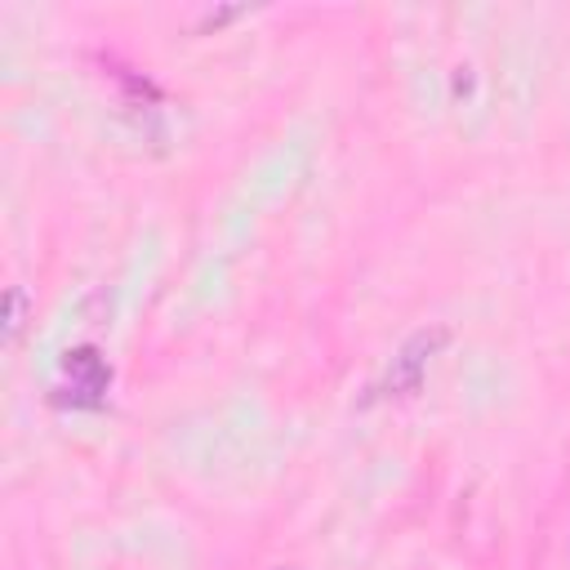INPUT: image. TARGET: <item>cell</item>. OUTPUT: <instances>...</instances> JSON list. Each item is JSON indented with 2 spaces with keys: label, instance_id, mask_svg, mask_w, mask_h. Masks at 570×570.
Listing matches in <instances>:
<instances>
[{
  "label": "cell",
  "instance_id": "obj_1",
  "mask_svg": "<svg viewBox=\"0 0 570 570\" xmlns=\"http://www.w3.org/2000/svg\"><path fill=\"white\" fill-rule=\"evenodd\" d=\"M450 344V330L446 326H432V330H415L406 344H401V353L393 357V366H388V379H384V397H415L419 393V384H424V370H428V362L441 353Z\"/></svg>",
  "mask_w": 570,
  "mask_h": 570
},
{
  "label": "cell",
  "instance_id": "obj_2",
  "mask_svg": "<svg viewBox=\"0 0 570 570\" xmlns=\"http://www.w3.org/2000/svg\"><path fill=\"white\" fill-rule=\"evenodd\" d=\"M63 375H68V393L77 406H99L112 384V370L94 348H72L63 362Z\"/></svg>",
  "mask_w": 570,
  "mask_h": 570
},
{
  "label": "cell",
  "instance_id": "obj_3",
  "mask_svg": "<svg viewBox=\"0 0 570 570\" xmlns=\"http://www.w3.org/2000/svg\"><path fill=\"white\" fill-rule=\"evenodd\" d=\"M23 317H28V295L19 291V285H10V291H6V344H19Z\"/></svg>",
  "mask_w": 570,
  "mask_h": 570
}]
</instances>
